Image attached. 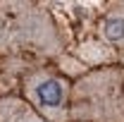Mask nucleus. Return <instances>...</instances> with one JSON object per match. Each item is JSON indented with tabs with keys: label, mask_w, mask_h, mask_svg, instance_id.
<instances>
[{
	"label": "nucleus",
	"mask_w": 124,
	"mask_h": 122,
	"mask_svg": "<svg viewBox=\"0 0 124 122\" xmlns=\"http://www.w3.org/2000/svg\"><path fill=\"white\" fill-rule=\"evenodd\" d=\"M62 38L48 10L31 2H0V53L57 55Z\"/></svg>",
	"instance_id": "f257e3e1"
},
{
	"label": "nucleus",
	"mask_w": 124,
	"mask_h": 122,
	"mask_svg": "<svg viewBox=\"0 0 124 122\" xmlns=\"http://www.w3.org/2000/svg\"><path fill=\"white\" fill-rule=\"evenodd\" d=\"M72 117L84 122H124V72L98 70L72 89Z\"/></svg>",
	"instance_id": "f03ea898"
},
{
	"label": "nucleus",
	"mask_w": 124,
	"mask_h": 122,
	"mask_svg": "<svg viewBox=\"0 0 124 122\" xmlns=\"http://www.w3.org/2000/svg\"><path fill=\"white\" fill-rule=\"evenodd\" d=\"M24 93L31 108L48 122H64L72 117L67 79L48 70H36L24 79Z\"/></svg>",
	"instance_id": "7ed1b4c3"
},
{
	"label": "nucleus",
	"mask_w": 124,
	"mask_h": 122,
	"mask_svg": "<svg viewBox=\"0 0 124 122\" xmlns=\"http://www.w3.org/2000/svg\"><path fill=\"white\" fill-rule=\"evenodd\" d=\"M98 31L108 46L124 50V2H115L98 22Z\"/></svg>",
	"instance_id": "20e7f679"
},
{
	"label": "nucleus",
	"mask_w": 124,
	"mask_h": 122,
	"mask_svg": "<svg viewBox=\"0 0 124 122\" xmlns=\"http://www.w3.org/2000/svg\"><path fill=\"white\" fill-rule=\"evenodd\" d=\"M0 122H48L43 120L29 101H22L17 96L0 98Z\"/></svg>",
	"instance_id": "39448f33"
}]
</instances>
